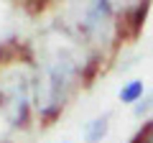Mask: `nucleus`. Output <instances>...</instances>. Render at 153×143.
<instances>
[{"label": "nucleus", "instance_id": "obj_1", "mask_svg": "<svg viewBox=\"0 0 153 143\" xmlns=\"http://www.w3.org/2000/svg\"><path fill=\"white\" fill-rule=\"evenodd\" d=\"M74 69H76V64H74V59L69 54H59L46 66L44 87H38V105L44 110H49V115H51V110H56V105L61 102L71 77H74Z\"/></svg>", "mask_w": 153, "mask_h": 143}, {"label": "nucleus", "instance_id": "obj_2", "mask_svg": "<svg viewBox=\"0 0 153 143\" xmlns=\"http://www.w3.org/2000/svg\"><path fill=\"white\" fill-rule=\"evenodd\" d=\"M3 95H5V110H8V118L13 123H21L26 118V110H28V84L23 77L13 74L5 84H3Z\"/></svg>", "mask_w": 153, "mask_h": 143}, {"label": "nucleus", "instance_id": "obj_3", "mask_svg": "<svg viewBox=\"0 0 153 143\" xmlns=\"http://www.w3.org/2000/svg\"><path fill=\"white\" fill-rule=\"evenodd\" d=\"M107 120H110V115H100L94 120H89L87 128H84V141L87 143H100L105 138V130H107Z\"/></svg>", "mask_w": 153, "mask_h": 143}, {"label": "nucleus", "instance_id": "obj_4", "mask_svg": "<svg viewBox=\"0 0 153 143\" xmlns=\"http://www.w3.org/2000/svg\"><path fill=\"white\" fill-rule=\"evenodd\" d=\"M120 102H138V100L143 97V82L140 79H133V82H128L125 87L120 89Z\"/></svg>", "mask_w": 153, "mask_h": 143}, {"label": "nucleus", "instance_id": "obj_5", "mask_svg": "<svg viewBox=\"0 0 153 143\" xmlns=\"http://www.w3.org/2000/svg\"><path fill=\"white\" fill-rule=\"evenodd\" d=\"M151 105H153V92L148 95L146 100H140V102H138V107H135V112H138V115H143V112H148V107H151Z\"/></svg>", "mask_w": 153, "mask_h": 143}]
</instances>
